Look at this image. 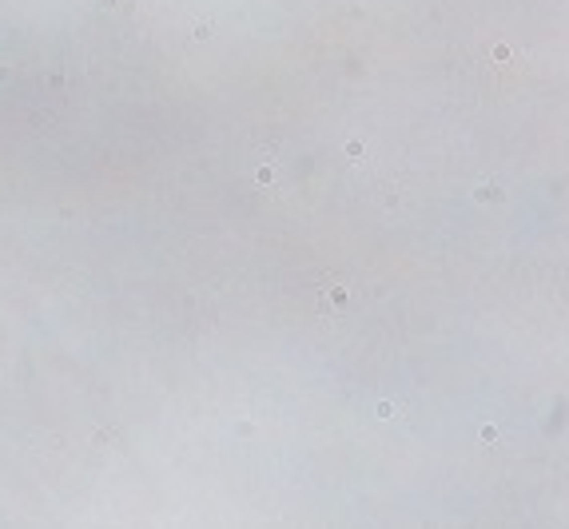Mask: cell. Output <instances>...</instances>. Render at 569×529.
<instances>
[{
    "instance_id": "cell-1",
    "label": "cell",
    "mask_w": 569,
    "mask_h": 529,
    "mask_svg": "<svg viewBox=\"0 0 569 529\" xmlns=\"http://www.w3.org/2000/svg\"><path fill=\"white\" fill-rule=\"evenodd\" d=\"M342 303H346V291L335 287V291H327V303H323V307H342Z\"/></svg>"
}]
</instances>
